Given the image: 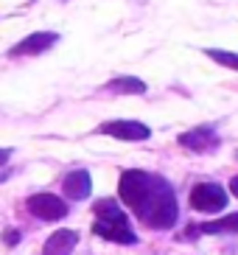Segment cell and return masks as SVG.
Here are the masks:
<instances>
[{
  "label": "cell",
  "instance_id": "obj_2",
  "mask_svg": "<svg viewBox=\"0 0 238 255\" xmlns=\"http://www.w3.org/2000/svg\"><path fill=\"white\" fill-rule=\"evenodd\" d=\"M191 208L199 213H219L227 208V191L216 182H199L191 191Z\"/></svg>",
  "mask_w": 238,
  "mask_h": 255
},
{
  "label": "cell",
  "instance_id": "obj_4",
  "mask_svg": "<svg viewBox=\"0 0 238 255\" xmlns=\"http://www.w3.org/2000/svg\"><path fill=\"white\" fill-rule=\"evenodd\" d=\"M25 208H28L37 219H45V222L65 219V213H67V202L62 196H53V194H34L28 202H25Z\"/></svg>",
  "mask_w": 238,
  "mask_h": 255
},
{
  "label": "cell",
  "instance_id": "obj_1",
  "mask_svg": "<svg viewBox=\"0 0 238 255\" xmlns=\"http://www.w3.org/2000/svg\"><path fill=\"white\" fill-rule=\"evenodd\" d=\"M132 210L137 213L140 222H146L154 230H171L177 225V196H174V188L168 185V180L151 174V182L146 188V194L140 196V202L134 205Z\"/></svg>",
  "mask_w": 238,
  "mask_h": 255
},
{
  "label": "cell",
  "instance_id": "obj_13",
  "mask_svg": "<svg viewBox=\"0 0 238 255\" xmlns=\"http://www.w3.org/2000/svg\"><path fill=\"white\" fill-rule=\"evenodd\" d=\"M93 210H96L98 219H118V216H123V210L118 208L115 199H98V202L93 205Z\"/></svg>",
  "mask_w": 238,
  "mask_h": 255
},
{
  "label": "cell",
  "instance_id": "obj_15",
  "mask_svg": "<svg viewBox=\"0 0 238 255\" xmlns=\"http://www.w3.org/2000/svg\"><path fill=\"white\" fill-rule=\"evenodd\" d=\"M17 241H20V233H17V230H8V233H6V244H8V247H14Z\"/></svg>",
  "mask_w": 238,
  "mask_h": 255
},
{
  "label": "cell",
  "instance_id": "obj_11",
  "mask_svg": "<svg viewBox=\"0 0 238 255\" xmlns=\"http://www.w3.org/2000/svg\"><path fill=\"white\" fill-rule=\"evenodd\" d=\"M107 87L115 90V93H129V96H140V93H146V84H143L140 79H134V76H118V79H112Z\"/></svg>",
  "mask_w": 238,
  "mask_h": 255
},
{
  "label": "cell",
  "instance_id": "obj_10",
  "mask_svg": "<svg viewBox=\"0 0 238 255\" xmlns=\"http://www.w3.org/2000/svg\"><path fill=\"white\" fill-rule=\"evenodd\" d=\"M62 188H65V194L70 196V199L82 202V199H87V196H90L93 180H90L87 171H70V174L65 177V182H62Z\"/></svg>",
  "mask_w": 238,
  "mask_h": 255
},
{
  "label": "cell",
  "instance_id": "obj_16",
  "mask_svg": "<svg viewBox=\"0 0 238 255\" xmlns=\"http://www.w3.org/2000/svg\"><path fill=\"white\" fill-rule=\"evenodd\" d=\"M230 194L238 196V177H233V180H230Z\"/></svg>",
  "mask_w": 238,
  "mask_h": 255
},
{
  "label": "cell",
  "instance_id": "obj_5",
  "mask_svg": "<svg viewBox=\"0 0 238 255\" xmlns=\"http://www.w3.org/2000/svg\"><path fill=\"white\" fill-rule=\"evenodd\" d=\"M93 233L101 236L107 241H115V244H134V233L129 227V219L126 216H118V219H98L93 225Z\"/></svg>",
  "mask_w": 238,
  "mask_h": 255
},
{
  "label": "cell",
  "instance_id": "obj_3",
  "mask_svg": "<svg viewBox=\"0 0 238 255\" xmlns=\"http://www.w3.org/2000/svg\"><path fill=\"white\" fill-rule=\"evenodd\" d=\"M149 182H151L149 171H123V177H120V182H118L120 202L129 205V208H134V205L140 202V196L146 194Z\"/></svg>",
  "mask_w": 238,
  "mask_h": 255
},
{
  "label": "cell",
  "instance_id": "obj_14",
  "mask_svg": "<svg viewBox=\"0 0 238 255\" xmlns=\"http://www.w3.org/2000/svg\"><path fill=\"white\" fill-rule=\"evenodd\" d=\"M210 56L213 62H219V65H224V68H233V70H238V53H233V51H219V48H208L205 51Z\"/></svg>",
  "mask_w": 238,
  "mask_h": 255
},
{
  "label": "cell",
  "instance_id": "obj_17",
  "mask_svg": "<svg viewBox=\"0 0 238 255\" xmlns=\"http://www.w3.org/2000/svg\"><path fill=\"white\" fill-rule=\"evenodd\" d=\"M6 160H8V149H0V165L6 163Z\"/></svg>",
  "mask_w": 238,
  "mask_h": 255
},
{
  "label": "cell",
  "instance_id": "obj_8",
  "mask_svg": "<svg viewBox=\"0 0 238 255\" xmlns=\"http://www.w3.org/2000/svg\"><path fill=\"white\" fill-rule=\"evenodd\" d=\"M179 146H185L191 151H210L219 146V137H216V129L213 127H196L185 135H179Z\"/></svg>",
  "mask_w": 238,
  "mask_h": 255
},
{
  "label": "cell",
  "instance_id": "obj_9",
  "mask_svg": "<svg viewBox=\"0 0 238 255\" xmlns=\"http://www.w3.org/2000/svg\"><path fill=\"white\" fill-rule=\"evenodd\" d=\"M79 241V233L76 230H56L51 239L45 241L42 255H70Z\"/></svg>",
  "mask_w": 238,
  "mask_h": 255
},
{
  "label": "cell",
  "instance_id": "obj_6",
  "mask_svg": "<svg viewBox=\"0 0 238 255\" xmlns=\"http://www.w3.org/2000/svg\"><path fill=\"white\" fill-rule=\"evenodd\" d=\"M101 132L110 137H118V140H146L151 135V129L140 121H107L101 124Z\"/></svg>",
  "mask_w": 238,
  "mask_h": 255
},
{
  "label": "cell",
  "instance_id": "obj_12",
  "mask_svg": "<svg viewBox=\"0 0 238 255\" xmlns=\"http://www.w3.org/2000/svg\"><path fill=\"white\" fill-rule=\"evenodd\" d=\"M202 233H238V213L219 219V222H208V225L199 227Z\"/></svg>",
  "mask_w": 238,
  "mask_h": 255
},
{
  "label": "cell",
  "instance_id": "obj_7",
  "mask_svg": "<svg viewBox=\"0 0 238 255\" xmlns=\"http://www.w3.org/2000/svg\"><path fill=\"white\" fill-rule=\"evenodd\" d=\"M56 39H59V34H53V31H37V34H28L25 39H20L8 53L11 56H39L56 45Z\"/></svg>",
  "mask_w": 238,
  "mask_h": 255
}]
</instances>
